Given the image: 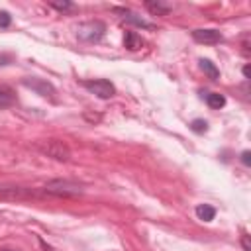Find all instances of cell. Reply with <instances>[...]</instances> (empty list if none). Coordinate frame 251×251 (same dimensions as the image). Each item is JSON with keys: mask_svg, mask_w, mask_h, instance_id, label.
I'll list each match as a JSON object with an SVG mask.
<instances>
[{"mask_svg": "<svg viewBox=\"0 0 251 251\" xmlns=\"http://www.w3.org/2000/svg\"><path fill=\"white\" fill-rule=\"evenodd\" d=\"M114 12H116V14H122V18H124L126 22H129V24H133V25H137V27H145V29H153V27H155L151 22L143 20L141 16H137L135 12H131V10H127V8H114Z\"/></svg>", "mask_w": 251, "mask_h": 251, "instance_id": "7", "label": "cell"}, {"mask_svg": "<svg viewBox=\"0 0 251 251\" xmlns=\"http://www.w3.org/2000/svg\"><path fill=\"white\" fill-rule=\"evenodd\" d=\"M124 45H126L129 51H137V49L143 45V41H141V37H139L135 31H127L126 37H124Z\"/></svg>", "mask_w": 251, "mask_h": 251, "instance_id": "12", "label": "cell"}, {"mask_svg": "<svg viewBox=\"0 0 251 251\" xmlns=\"http://www.w3.org/2000/svg\"><path fill=\"white\" fill-rule=\"evenodd\" d=\"M206 104L212 108V110H220V108H224V104H226V96L224 94H220V92H206Z\"/></svg>", "mask_w": 251, "mask_h": 251, "instance_id": "9", "label": "cell"}, {"mask_svg": "<svg viewBox=\"0 0 251 251\" xmlns=\"http://www.w3.org/2000/svg\"><path fill=\"white\" fill-rule=\"evenodd\" d=\"M45 190L49 194H55V196H75V194H80L82 188L76 184V182H71V180H49L45 184Z\"/></svg>", "mask_w": 251, "mask_h": 251, "instance_id": "3", "label": "cell"}, {"mask_svg": "<svg viewBox=\"0 0 251 251\" xmlns=\"http://www.w3.org/2000/svg\"><path fill=\"white\" fill-rule=\"evenodd\" d=\"M241 163H243L245 167L251 165V151H243V153H241Z\"/></svg>", "mask_w": 251, "mask_h": 251, "instance_id": "17", "label": "cell"}, {"mask_svg": "<svg viewBox=\"0 0 251 251\" xmlns=\"http://www.w3.org/2000/svg\"><path fill=\"white\" fill-rule=\"evenodd\" d=\"M14 100H16L14 90H12L8 84H0V108H8V106H12Z\"/></svg>", "mask_w": 251, "mask_h": 251, "instance_id": "8", "label": "cell"}, {"mask_svg": "<svg viewBox=\"0 0 251 251\" xmlns=\"http://www.w3.org/2000/svg\"><path fill=\"white\" fill-rule=\"evenodd\" d=\"M37 147H39L41 153H45L47 157H53V159H57V161H69V159H71L69 147H67L63 141H59V139H47V141L39 143Z\"/></svg>", "mask_w": 251, "mask_h": 251, "instance_id": "2", "label": "cell"}, {"mask_svg": "<svg viewBox=\"0 0 251 251\" xmlns=\"http://www.w3.org/2000/svg\"><path fill=\"white\" fill-rule=\"evenodd\" d=\"M190 127H192V131H196V133H204V131L208 129V124H206V120H194V122L190 124Z\"/></svg>", "mask_w": 251, "mask_h": 251, "instance_id": "15", "label": "cell"}, {"mask_svg": "<svg viewBox=\"0 0 251 251\" xmlns=\"http://www.w3.org/2000/svg\"><path fill=\"white\" fill-rule=\"evenodd\" d=\"M82 86H84L88 92L96 94L98 98H112V96L116 94V88H114V84H112L110 80H106V78L84 80V82H82Z\"/></svg>", "mask_w": 251, "mask_h": 251, "instance_id": "4", "label": "cell"}, {"mask_svg": "<svg viewBox=\"0 0 251 251\" xmlns=\"http://www.w3.org/2000/svg\"><path fill=\"white\" fill-rule=\"evenodd\" d=\"M145 8L153 14V16H165L171 12V6L169 4H163V2H145Z\"/></svg>", "mask_w": 251, "mask_h": 251, "instance_id": "11", "label": "cell"}, {"mask_svg": "<svg viewBox=\"0 0 251 251\" xmlns=\"http://www.w3.org/2000/svg\"><path fill=\"white\" fill-rule=\"evenodd\" d=\"M49 6H51V8H55V10H61V12H65V10H71V8H73V2H69V0H65V2H57V0H51V2H49Z\"/></svg>", "mask_w": 251, "mask_h": 251, "instance_id": "14", "label": "cell"}, {"mask_svg": "<svg viewBox=\"0 0 251 251\" xmlns=\"http://www.w3.org/2000/svg\"><path fill=\"white\" fill-rule=\"evenodd\" d=\"M2 251H16V249H2Z\"/></svg>", "mask_w": 251, "mask_h": 251, "instance_id": "20", "label": "cell"}, {"mask_svg": "<svg viewBox=\"0 0 251 251\" xmlns=\"http://www.w3.org/2000/svg\"><path fill=\"white\" fill-rule=\"evenodd\" d=\"M12 24V18L8 12H0V27H8Z\"/></svg>", "mask_w": 251, "mask_h": 251, "instance_id": "16", "label": "cell"}, {"mask_svg": "<svg viewBox=\"0 0 251 251\" xmlns=\"http://www.w3.org/2000/svg\"><path fill=\"white\" fill-rule=\"evenodd\" d=\"M24 84H25L27 88L35 90L39 96L55 100V88H53V84H49L47 80H41V78H25V80H24Z\"/></svg>", "mask_w": 251, "mask_h": 251, "instance_id": "5", "label": "cell"}, {"mask_svg": "<svg viewBox=\"0 0 251 251\" xmlns=\"http://www.w3.org/2000/svg\"><path fill=\"white\" fill-rule=\"evenodd\" d=\"M192 37L196 43H204V45H214L222 41V33L218 29H194Z\"/></svg>", "mask_w": 251, "mask_h": 251, "instance_id": "6", "label": "cell"}, {"mask_svg": "<svg viewBox=\"0 0 251 251\" xmlns=\"http://www.w3.org/2000/svg\"><path fill=\"white\" fill-rule=\"evenodd\" d=\"M198 63H200V69H202L212 80H218V78H220V71L216 69V65H214L210 59H200Z\"/></svg>", "mask_w": 251, "mask_h": 251, "instance_id": "13", "label": "cell"}, {"mask_svg": "<svg viewBox=\"0 0 251 251\" xmlns=\"http://www.w3.org/2000/svg\"><path fill=\"white\" fill-rule=\"evenodd\" d=\"M241 245H243V249H245V251H251V245H249V235H243Z\"/></svg>", "mask_w": 251, "mask_h": 251, "instance_id": "18", "label": "cell"}, {"mask_svg": "<svg viewBox=\"0 0 251 251\" xmlns=\"http://www.w3.org/2000/svg\"><path fill=\"white\" fill-rule=\"evenodd\" d=\"M249 75H251V71H249V67L245 65V67H243V76H245V78H249Z\"/></svg>", "mask_w": 251, "mask_h": 251, "instance_id": "19", "label": "cell"}, {"mask_svg": "<svg viewBox=\"0 0 251 251\" xmlns=\"http://www.w3.org/2000/svg\"><path fill=\"white\" fill-rule=\"evenodd\" d=\"M104 31H106V25L100 20H90V22H82L76 25V37L86 43L100 41L104 37Z\"/></svg>", "mask_w": 251, "mask_h": 251, "instance_id": "1", "label": "cell"}, {"mask_svg": "<svg viewBox=\"0 0 251 251\" xmlns=\"http://www.w3.org/2000/svg\"><path fill=\"white\" fill-rule=\"evenodd\" d=\"M196 216H198V220L212 222L214 216H216V210H214V206H210V204H198V206H196Z\"/></svg>", "mask_w": 251, "mask_h": 251, "instance_id": "10", "label": "cell"}]
</instances>
